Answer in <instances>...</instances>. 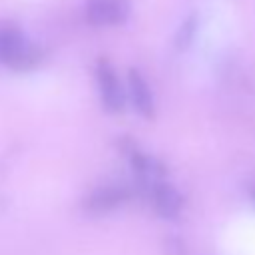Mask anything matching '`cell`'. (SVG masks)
<instances>
[{
  "label": "cell",
  "mask_w": 255,
  "mask_h": 255,
  "mask_svg": "<svg viewBox=\"0 0 255 255\" xmlns=\"http://www.w3.org/2000/svg\"><path fill=\"white\" fill-rule=\"evenodd\" d=\"M147 189V195H149V203L153 205L155 213L165 217V219H171V217H177L183 209V195L179 193V189L175 185H171L169 181H157Z\"/></svg>",
  "instance_id": "5b68a950"
},
{
  "label": "cell",
  "mask_w": 255,
  "mask_h": 255,
  "mask_svg": "<svg viewBox=\"0 0 255 255\" xmlns=\"http://www.w3.org/2000/svg\"><path fill=\"white\" fill-rule=\"evenodd\" d=\"M42 58V48L32 42L18 24L0 22V64L24 72L36 68Z\"/></svg>",
  "instance_id": "6da1fadb"
},
{
  "label": "cell",
  "mask_w": 255,
  "mask_h": 255,
  "mask_svg": "<svg viewBox=\"0 0 255 255\" xmlns=\"http://www.w3.org/2000/svg\"><path fill=\"white\" fill-rule=\"evenodd\" d=\"M253 199H255V191H253Z\"/></svg>",
  "instance_id": "ba28073f"
},
{
  "label": "cell",
  "mask_w": 255,
  "mask_h": 255,
  "mask_svg": "<svg viewBox=\"0 0 255 255\" xmlns=\"http://www.w3.org/2000/svg\"><path fill=\"white\" fill-rule=\"evenodd\" d=\"M126 151H128V157H129L131 169L139 177L143 187H149V185L165 179V167H163V163L159 159H155L153 155L141 151L135 143H131Z\"/></svg>",
  "instance_id": "52a82bcc"
},
{
  "label": "cell",
  "mask_w": 255,
  "mask_h": 255,
  "mask_svg": "<svg viewBox=\"0 0 255 255\" xmlns=\"http://www.w3.org/2000/svg\"><path fill=\"white\" fill-rule=\"evenodd\" d=\"M131 197V191L126 185H118V183H106L96 187L86 199H84V209L90 213H110L114 209H118L120 205H124L128 199Z\"/></svg>",
  "instance_id": "277c9868"
},
{
  "label": "cell",
  "mask_w": 255,
  "mask_h": 255,
  "mask_svg": "<svg viewBox=\"0 0 255 255\" xmlns=\"http://www.w3.org/2000/svg\"><path fill=\"white\" fill-rule=\"evenodd\" d=\"M96 84H98V92L104 108L110 112H122L128 100L126 86L122 84L112 62L106 58H100L96 62Z\"/></svg>",
  "instance_id": "7a4b0ae2"
},
{
  "label": "cell",
  "mask_w": 255,
  "mask_h": 255,
  "mask_svg": "<svg viewBox=\"0 0 255 255\" xmlns=\"http://www.w3.org/2000/svg\"><path fill=\"white\" fill-rule=\"evenodd\" d=\"M86 20L92 26H120L131 14L129 0H86Z\"/></svg>",
  "instance_id": "3957f363"
},
{
  "label": "cell",
  "mask_w": 255,
  "mask_h": 255,
  "mask_svg": "<svg viewBox=\"0 0 255 255\" xmlns=\"http://www.w3.org/2000/svg\"><path fill=\"white\" fill-rule=\"evenodd\" d=\"M126 96L135 108V112L143 118H153L155 114V100L153 92L143 78L139 70H129L128 72V84H126Z\"/></svg>",
  "instance_id": "8992f818"
}]
</instances>
